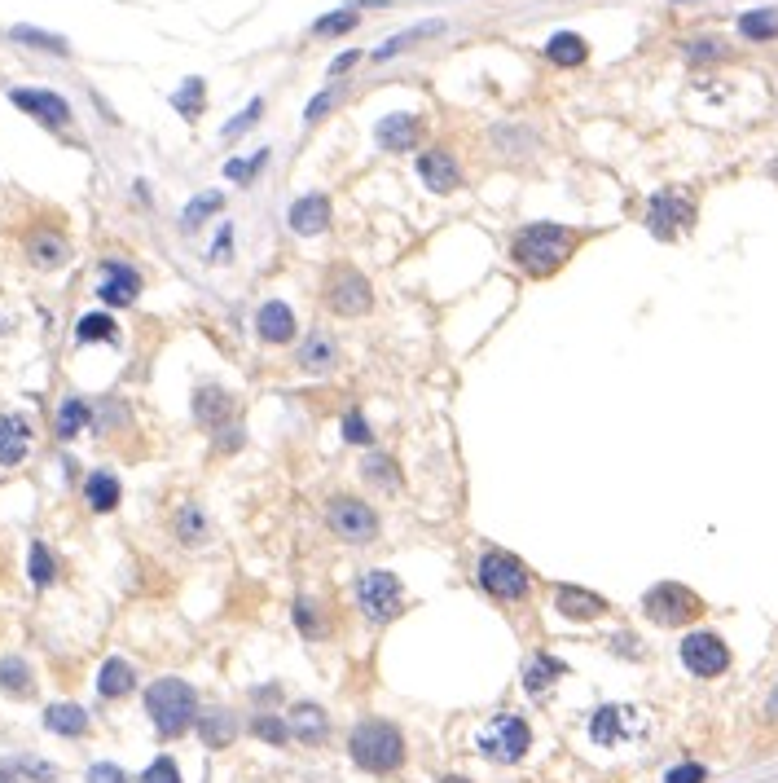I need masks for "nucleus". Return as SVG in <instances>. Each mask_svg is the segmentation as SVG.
Returning a JSON list of instances; mask_svg holds the SVG:
<instances>
[{
  "mask_svg": "<svg viewBox=\"0 0 778 783\" xmlns=\"http://www.w3.org/2000/svg\"><path fill=\"white\" fill-rule=\"evenodd\" d=\"M581 238H585L581 229L554 225V220H532V225H524L510 238V264L519 273H528V278H550L576 256Z\"/></svg>",
  "mask_w": 778,
  "mask_h": 783,
  "instance_id": "nucleus-1",
  "label": "nucleus"
},
{
  "mask_svg": "<svg viewBox=\"0 0 778 783\" xmlns=\"http://www.w3.org/2000/svg\"><path fill=\"white\" fill-rule=\"evenodd\" d=\"M348 753H352V762L361 770H370V775H396V770L405 766V735H400V726L383 722V718H365L352 726Z\"/></svg>",
  "mask_w": 778,
  "mask_h": 783,
  "instance_id": "nucleus-2",
  "label": "nucleus"
},
{
  "mask_svg": "<svg viewBox=\"0 0 778 783\" xmlns=\"http://www.w3.org/2000/svg\"><path fill=\"white\" fill-rule=\"evenodd\" d=\"M146 718L154 722V731L163 740L185 735L198 718V696L185 678H154L146 687Z\"/></svg>",
  "mask_w": 778,
  "mask_h": 783,
  "instance_id": "nucleus-3",
  "label": "nucleus"
},
{
  "mask_svg": "<svg viewBox=\"0 0 778 783\" xmlns=\"http://www.w3.org/2000/svg\"><path fill=\"white\" fill-rule=\"evenodd\" d=\"M532 748V726L519 713H497L475 731V753L493 766H515L524 762Z\"/></svg>",
  "mask_w": 778,
  "mask_h": 783,
  "instance_id": "nucleus-4",
  "label": "nucleus"
},
{
  "mask_svg": "<svg viewBox=\"0 0 778 783\" xmlns=\"http://www.w3.org/2000/svg\"><path fill=\"white\" fill-rule=\"evenodd\" d=\"M642 612H647V621L664 625V630H677V625L699 621L704 599L691 586H682V581H660V586H651L642 594Z\"/></svg>",
  "mask_w": 778,
  "mask_h": 783,
  "instance_id": "nucleus-5",
  "label": "nucleus"
},
{
  "mask_svg": "<svg viewBox=\"0 0 778 783\" xmlns=\"http://www.w3.org/2000/svg\"><path fill=\"white\" fill-rule=\"evenodd\" d=\"M475 581H480V586L493 594V599H502V603H519L528 594L524 559L506 555V550H497V546H488L480 555V564H475Z\"/></svg>",
  "mask_w": 778,
  "mask_h": 783,
  "instance_id": "nucleus-6",
  "label": "nucleus"
},
{
  "mask_svg": "<svg viewBox=\"0 0 778 783\" xmlns=\"http://www.w3.org/2000/svg\"><path fill=\"white\" fill-rule=\"evenodd\" d=\"M647 735V713L633 704H603L589 718V740L598 748H629Z\"/></svg>",
  "mask_w": 778,
  "mask_h": 783,
  "instance_id": "nucleus-7",
  "label": "nucleus"
},
{
  "mask_svg": "<svg viewBox=\"0 0 778 783\" xmlns=\"http://www.w3.org/2000/svg\"><path fill=\"white\" fill-rule=\"evenodd\" d=\"M352 594H357V608L370 616V621H379V625L396 621L400 608H405V590H400L396 572H387V568L361 572L357 586H352Z\"/></svg>",
  "mask_w": 778,
  "mask_h": 783,
  "instance_id": "nucleus-8",
  "label": "nucleus"
},
{
  "mask_svg": "<svg viewBox=\"0 0 778 783\" xmlns=\"http://www.w3.org/2000/svg\"><path fill=\"white\" fill-rule=\"evenodd\" d=\"M326 304H330V313H339V317H365L374 308V291H370V278L357 269H335V273H326Z\"/></svg>",
  "mask_w": 778,
  "mask_h": 783,
  "instance_id": "nucleus-9",
  "label": "nucleus"
},
{
  "mask_svg": "<svg viewBox=\"0 0 778 783\" xmlns=\"http://www.w3.org/2000/svg\"><path fill=\"white\" fill-rule=\"evenodd\" d=\"M326 524H330V533L343 537V542H352V546L374 542V537H379V515H374L361 498H330Z\"/></svg>",
  "mask_w": 778,
  "mask_h": 783,
  "instance_id": "nucleus-10",
  "label": "nucleus"
},
{
  "mask_svg": "<svg viewBox=\"0 0 778 783\" xmlns=\"http://www.w3.org/2000/svg\"><path fill=\"white\" fill-rule=\"evenodd\" d=\"M695 225V203L686 194H677V190H660V194H651V203H647V229L655 238H677L682 229H691Z\"/></svg>",
  "mask_w": 778,
  "mask_h": 783,
  "instance_id": "nucleus-11",
  "label": "nucleus"
},
{
  "mask_svg": "<svg viewBox=\"0 0 778 783\" xmlns=\"http://www.w3.org/2000/svg\"><path fill=\"white\" fill-rule=\"evenodd\" d=\"M677 656H682V665L691 669L695 678H717V674H726V669H730V647L721 643L717 634H708V630L686 634L682 647H677Z\"/></svg>",
  "mask_w": 778,
  "mask_h": 783,
  "instance_id": "nucleus-12",
  "label": "nucleus"
},
{
  "mask_svg": "<svg viewBox=\"0 0 778 783\" xmlns=\"http://www.w3.org/2000/svg\"><path fill=\"white\" fill-rule=\"evenodd\" d=\"M9 102L18 110H27L36 124L44 128H66L71 124V106H66V97L49 93V88H9Z\"/></svg>",
  "mask_w": 778,
  "mask_h": 783,
  "instance_id": "nucleus-13",
  "label": "nucleus"
},
{
  "mask_svg": "<svg viewBox=\"0 0 778 783\" xmlns=\"http://www.w3.org/2000/svg\"><path fill=\"white\" fill-rule=\"evenodd\" d=\"M97 295H102V304L110 308H128L141 300V273L132 269L124 260H106L102 264V282H97Z\"/></svg>",
  "mask_w": 778,
  "mask_h": 783,
  "instance_id": "nucleus-14",
  "label": "nucleus"
},
{
  "mask_svg": "<svg viewBox=\"0 0 778 783\" xmlns=\"http://www.w3.org/2000/svg\"><path fill=\"white\" fill-rule=\"evenodd\" d=\"M374 141H379V150H387V154L418 150V141H422L418 115H405V110H396V115H383L379 128H374Z\"/></svg>",
  "mask_w": 778,
  "mask_h": 783,
  "instance_id": "nucleus-15",
  "label": "nucleus"
},
{
  "mask_svg": "<svg viewBox=\"0 0 778 783\" xmlns=\"http://www.w3.org/2000/svg\"><path fill=\"white\" fill-rule=\"evenodd\" d=\"M418 176H422V185L436 190V194H453L462 185V168H458V159H453L449 150L418 154Z\"/></svg>",
  "mask_w": 778,
  "mask_h": 783,
  "instance_id": "nucleus-16",
  "label": "nucleus"
},
{
  "mask_svg": "<svg viewBox=\"0 0 778 783\" xmlns=\"http://www.w3.org/2000/svg\"><path fill=\"white\" fill-rule=\"evenodd\" d=\"M286 726H291V740L308 744V748H321L330 740V713L317 709V704H295L286 713Z\"/></svg>",
  "mask_w": 778,
  "mask_h": 783,
  "instance_id": "nucleus-17",
  "label": "nucleus"
},
{
  "mask_svg": "<svg viewBox=\"0 0 778 783\" xmlns=\"http://www.w3.org/2000/svg\"><path fill=\"white\" fill-rule=\"evenodd\" d=\"M286 225H291L295 234H304V238L321 234V229L330 225V198H326V194H304V198H295V203L286 207Z\"/></svg>",
  "mask_w": 778,
  "mask_h": 783,
  "instance_id": "nucleus-18",
  "label": "nucleus"
},
{
  "mask_svg": "<svg viewBox=\"0 0 778 783\" xmlns=\"http://www.w3.org/2000/svg\"><path fill=\"white\" fill-rule=\"evenodd\" d=\"M554 608H559V616H568V621H598L607 612V599L585 586H559L554 590Z\"/></svg>",
  "mask_w": 778,
  "mask_h": 783,
  "instance_id": "nucleus-19",
  "label": "nucleus"
},
{
  "mask_svg": "<svg viewBox=\"0 0 778 783\" xmlns=\"http://www.w3.org/2000/svg\"><path fill=\"white\" fill-rule=\"evenodd\" d=\"M295 313H291V304H282V300H269L255 313V335L264 339V344H291L295 339Z\"/></svg>",
  "mask_w": 778,
  "mask_h": 783,
  "instance_id": "nucleus-20",
  "label": "nucleus"
},
{
  "mask_svg": "<svg viewBox=\"0 0 778 783\" xmlns=\"http://www.w3.org/2000/svg\"><path fill=\"white\" fill-rule=\"evenodd\" d=\"M229 414H233V392L216 388V383L198 388V396H194V418L207 427V432H225Z\"/></svg>",
  "mask_w": 778,
  "mask_h": 783,
  "instance_id": "nucleus-21",
  "label": "nucleus"
},
{
  "mask_svg": "<svg viewBox=\"0 0 778 783\" xmlns=\"http://www.w3.org/2000/svg\"><path fill=\"white\" fill-rule=\"evenodd\" d=\"M27 256L36 269H62V264L71 260V242H66L58 229H36V234L27 238Z\"/></svg>",
  "mask_w": 778,
  "mask_h": 783,
  "instance_id": "nucleus-22",
  "label": "nucleus"
},
{
  "mask_svg": "<svg viewBox=\"0 0 778 783\" xmlns=\"http://www.w3.org/2000/svg\"><path fill=\"white\" fill-rule=\"evenodd\" d=\"M27 449H31V427H27V418L5 414V418H0V471H5V467H18V462L27 458Z\"/></svg>",
  "mask_w": 778,
  "mask_h": 783,
  "instance_id": "nucleus-23",
  "label": "nucleus"
},
{
  "mask_svg": "<svg viewBox=\"0 0 778 783\" xmlns=\"http://www.w3.org/2000/svg\"><path fill=\"white\" fill-rule=\"evenodd\" d=\"M137 691V669L128 665L124 656H110L102 665V674H97V696L102 700H124Z\"/></svg>",
  "mask_w": 778,
  "mask_h": 783,
  "instance_id": "nucleus-24",
  "label": "nucleus"
},
{
  "mask_svg": "<svg viewBox=\"0 0 778 783\" xmlns=\"http://www.w3.org/2000/svg\"><path fill=\"white\" fill-rule=\"evenodd\" d=\"M559 678H568V665H563L559 656L541 652V656H532V660H528V669H524V691H528L532 700H541V696H546V691H550Z\"/></svg>",
  "mask_w": 778,
  "mask_h": 783,
  "instance_id": "nucleus-25",
  "label": "nucleus"
},
{
  "mask_svg": "<svg viewBox=\"0 0 778 783\" xmlns=\"http://www.w3.org/2000/svg\"><path fill=\"white\" fill-rule=\"evenodd\" d=\"M335 357H339V348H335V339H330V330H313V335L304 339V348H299L295 361L308 374H330L335 370Z\"/></svg>",
  "mask_w": 778,
  "mask_h": 783,
  "instance_id": "nucleus-26",
  "label": "nucleus"
},
{
  "mask_svg": "<svg viewBox=\"0 0 778 783\" xmlns=\"http://www.w3.org/2000/svg\"><path fill=\"white\" fill-rule=\"evenodd\" d=\"M194 726H198V740H203L207 748H229L233 740H238V722H233V713H225V709L198 713Z\"/></svg>",
  "mask_w": 778,
  "mask_h": 783,
  "instance_id": "nucleus-27",
  "label": "nucleus"
},
{
  "mask_svg": "<svg viewBox=\"0 0 778 783\" xmlns=\"http://www.w3.org/2000/svg\"><path fill=\"white\" fill-rule=\"evenodd\" d=\"M172 537H176V542H181V546H203L207 537H211L203 506H198V502H185L181 511L172 515Z\"/></svg>",
  "mask_w": 778,
  "mask_h": 783,
  "instance_id": "nucleus-28",
  "label": "nucleus"
},
{
  "mask_svg": "<svg viewBox=\"0 0 778 783\" xmlns=\"http://www.w3.org/2000/svg\"><path fill=\"white\" fill-rule=\"evenodd\" d=\"M44 731L80 740V735H88V713L80 704H49V709H44Z\"/></svg>",
  "mask_w": 778,
  "mask_h": 783,
  "instance_id": "nucleus-29",
  "label": "nucleus"
},
{
  "mask_svg": "<svg viewBox=\"0 0 778 783\" xmlns=\"http://www.w3.org/2000/svg\"><path fill=\"white\" fill-rule=\"evenodd\" d=\"M75 344H119V322L110 313H84L75 322Z\"/></svg>",
  "mask_w": 778,
  "mask_h": 783,
  "instance_id": "nucleus-30",
  "label": "nucleus"
},
{
  "mask_svg": "<svg viewBox=\"0 0 778 783\" xmlns=\"http://www.w3.org/2000/svg\"><path fill=\"white\" fill-rule=\"evenodd\" d=\"M84 502H88V511H97V515L115 511L119 506V480L110 476V471H93V476L84 480Z\"/></svg>",
  "mask_w": 778,
  "mask_h": 783,
  "instance_id": "nucleus-31",
  "label": "nucleus"
},
{
  "mask_svg": "<svg viewBox=\"0 0 778 783\" xmlns=\"http://www.w3.org/2000/svg\"><path fill=\"white\" fill-rule=\"evenodd\" d=\"M546 58L554 66H581L589 58V44H585V36H576V31H554L546 40Z\"/></svg>",
  "mask_w": 778,
  "mask_h": 783,
  "instance_id": "nucleus-32",
  "label": "nucleus"
},
{
  "mask_svg": "<svg viewBox=\"0 0 778 783\" xmlns=\"http://www.w3.org/2000/svg\"><path fill=\"white\" fill-rule=\"evenodd\" d=\"M0 691L14 700H27L36 691V678H31V665L22 656H5L0 660Z\"/></svg>",
  "mask_w": 778,
  "mask_h": 783,
  "instance_id": "nucleus-33",
  "label": "nucleus"
},
{
  "mask_svg": "<svg viewBox=\"0 0 778 783\" xmlns=\"http://www.w3.org/2000/svg\"><path fill=\"white\" fill-rule=\"evenodd\" d=\"M440 31H444V22H418V27H409V31H400V36H392L383 49H374V62L396 58V53L414 49V40H431V36H440Z\"/></svg>",
  "mask_w": 778,
  "mask_h": 783,
  "instance_id": "nucleus-34",
  "label": "nucleus"
},
{
  "mask_svg": "<svg viewBox=\"0 0 778 783\" xmlns=\"http://www.w3.org/2000/svg\"><path fill=\"white\" fill-rule=\"evenodd\" d=\"M88 423H93V410H88L80 396H66V401L58 405V436L62 440H75Z\"/></svg>",
  "mask_w": 778,
  "mask_h": 783,
  "instance_id": "nucleus-35",
  "label": "nucleus"
},
{
  "mask_svg": "<svg viewBox=\"0 0 778 783\" xmlns=\"http://www.w3.org/2000/svg\"><path fill=\"white\" fill-rule=\"evenodd\" d=\"M739 36L743 40H774L778 36V9H748L739 18Z\"/></svg>",
  "mask_w": 778,
  "mask_h": 783,
  "instance_id": "nucleus-36",
  "label": "nucleus"
},
{
  "mask_svg": "<svg viewBox=\"0 0 778 783\" xmlns=\"http://www.w3.org/2000/svg\"><path fill=\"white\" fill-rule=\"evenodd\" d=\"M172 106H176V115L198 119V115H203V106H207V84L198 80V75H190V80L172 93Z\"/></svg>",
  "mask_w": 778,
  "mask_h": 783,
  "instance_id": "nucleus-37",
  "label": "nucleus"
},
{
  "mask_svg": "<svg viewBox=\"0 0 778 783\" xmlns=\"http://www.w3.org/2000/svg\"><path fill=\"white\" fill-rule=\"evenodd\" d=\"M251 735H255V740H264V744H273V748L291 744V726H286V718H277V713H255Z\"/></svg>",
  "mask_w": 778,
  "mask_h": 783,
  "instance_id": "nucleus-38",
  "label": "nucleus"
},
{
  "mask_svg": "<svg viewBox=\"0 0 778 783\" xmlns=\"http://www.w3.org/2000/svg\"><path fill=\"white\" fill-rule=\"evenodd\" d=\"M220 207H225V194H220V190H207V194H198L194 203L181 212V229H198L207 216H216Z\"/></svg>",
  "mask_w": 778,
  "mask_h": 783,
  "instance_id": "nucleus-39",
  "label": "nucleus"
},
{
  "mask_svg": "<svg viewBox=\"0 0 778 783\" xmlns=\"http://www.w3.org/2000/svg\"><path fill=\"white\" fill-rule=\"evenodd\" d=\"M27 572H31V581H36V586H53V581H58V559L49 555V546H44V542H31Z\"/></svg>",
  "mask_w": 778,
  "mask_h": 783,
  "instance_id": "nucleus-40",
  "label": "nucleus"
},
{
  "mask_svg": "<svg viewBox=\"0 0 778 783\" xmlns=\"http://www.w3.org/2000/svg\"><path fill=\"white\" fill-rule=\"evenodd\" d=\"M14 40L31 44V49H44V53H58V58L71 53V44H66L62 36H49V31H36V27H14Z\"/></svg>",
  "mask_w": 778,
  "mask_h": 783,
  "instance_id": "nucleus-41",
  "label": "nucleus"
},
{
  "mask_svg": "<svg viewBox=\"0 0 778 783\" xmlns=\"http://www.w3.org/2000/svg\"><path fill=\"white\" fill-rule=\"evenodd\" d=\"M357 9H361V5H348V9H339V14L317 18V22H313V36H343V31H352V27L361 22Z\"/></svg>",
  "mask_w": 778,
  "mask_h": 783,
  "instance_id": "nucleus-42",
  "label": "nucleus"
},
{
  "mask_svg": "<svg viewBox=\"0 0 778 783\" xmlns=\"http://www.w3.org/2000/svg\"><path fill=\"white\" fill-rule=\"evenodd\" d=\"M260 115H264V97H251V102L242 106V115H238V119H229V124L220 128V137H225V141L242 137V132H247L251 124H260Z\"/></svg>",
  "mask_w": 778,
  "mask_h": 783,
  "instance_id": "nucleus-43",
  "label": "nucleus"
},
{
  "mask_svg": "<svg viewBox=\"0 0 778 783\" xmlns=\"http://www.w3.org/2000/svg\"><path fill=\"white\" fill-rule=\"evenodd\" d=\"M264 163H269V150H255L251 159H229L225 163V176H229V181H238V185H247L251 176L264 168Z\"/></svg>",
  "mask_w": 778,
  "mask_h": 783,
  "instance_id": "nucleus-44",
  "label": "nucleus"
},
{
  "mask_svg": "<svg viewBox=\"0 0 778 783\" xmlns=\"http://www.w3.org/2000/svg\"><path fill=\"white\" fill-rule=\"evenodd\" d=\"M137 783H185V779H181V766H176L172 757H154V762L141 770Z\"/></svg>",
  "mask_w": 778,
  "mask_h": 783,
  "instance_id": "nucleus-45",
  "label": "nucleus"
},
{
  "mask_svg": "<svg viewBox=\"0 0 778 783\" xmlns=\"http://www.w3.org/2000/svg\"><path fill=\"white\" fill-rule=\"evenodd\" d=\"M14 775H27V779H36V783H58V766L40 762V757H18Z\"/></svg>",
  "mask_w": 778,
  "mask_h": 783,
  "instance_id": "nucleus-46",
  "label": "nucleus"
},
{
  "mask_svg": "<svg viewBox=\"0 0 778 783\" xmlns=\"http://www.w3.org/2000/svg\"><path fill=\"white\" fill-rule=\"evenodd\" d=\"M295 625L304 630L308 638H321V621H317V603H308V599H299L295 603Z\"/></svg>",
  "mask_w": 778,
  "mask_h": 783,
  "instance_id": "nucleus-47",
  "label": "nucleus"
},
{
  "mask_svg": "<svg viewBox=\"0 0 778 783\" xmlns=\"http://www.w3.org/2000/svg\"><path fill=\"white\" fill-rule=\"evenodd\" d=\"M686 58H695V62H708V58H726V49H721V40L713 36H699L686 44Z\"/></svg>",
  "mask_w": 778,
  "mask_h": 783,
  "instance_id": "nucleus-48",
  "label": "nucleus"
},
{
  "mask_svg": "<svg viewBox=\"0 0 778 783\" xmlns=\"http://www.w3.org/2000/svg\"><path fill=\"white\" fill-rule=\"evenodd\" d=\"M343 436H348L352 445H370V423L361 418V410H348V418H343Z\"/></svg>",
  "mask_w": 778,
  "mask_h": 783,
  "instance_id": "nucleus-49",
  "label": "nucleus"
},
{
  "mask_svg": "<svg viewBox=\"0 0 778 783\" xmlns=\"http://www.w3.org/2000/svg\"><path fill=\"white\" fill-rule=\"evenodd\" d=\"M84 783H128V775L115 762H97V766H88Z\"/></svg>",
  "mask_w": 778,
  "mask_h": 783,
  "instance_id": "nucleus-50",
  "label": "nucleus"
},
{
  "mask_svg": "<svg viewBox=\"0 0 778 783\" xmlns=\"http://www.w3.org/2000/svg\"><path fill=\"white\" fill-rule=\"evenodd\" d=\"M335 102H339V88H326V93H317L313 102H308V110H304V119L308 124H317L321 115H326V110H335Z\"/></svg>",
  "mask_w": 778,
  "mask_h": 783,
  "instance_id": "nucleus-51",
  "label": "nucleus"
},
{
  "mask_svg": "<svg viewBox=\"0 0 778 783\" xmlns=\"http://www.w3.org/2000/svg\"><path fill=\"white\" fill-rule=\"evenodd\" d=\"M708 779V770L699 766V762H686V766H673L669 775H664V783H704Z\"/></svg>",
  "mask_w": 778,
  "mask_h": 783,
  "instance_id": "nucleus-52",
  "label": "nucleus"
},
{
  "mask_svg": "<svg viewBox=\"0 0 778 783\" xmlns=\"http://www.w3.org/2000/svg\"><path fill=\"white\" fill-rule=\"evenodd\" d=\"M229 256H233V225L220 229L216 242H211V251H207V260H211V264H225Z\"/></svg>",
  "mask_w": 778,
  "mask_h": 783,
  "instance_id": "nucleus-53",
  "label": "nucleus"
},
{
  "mask_svg": "<svg viewBox=\"0 0 778 783\" xmlns=\"http://www.w3.org/2000/svg\"><path fill=\"white\" fill-rule=\"evenodd\" d=\"M365 476H370V480H379V484H396L392 458H370V462H365Z\"/></svg>",
  "mask_w": 778,
  "mask_h": 783,
  "instance_id": "nucleus-54",
  "label": "nucleus"
},
{
  "mask_svg": "<svg viewBox=\"0 0 778 783\" xmlns=\"http://www.w3.org/2000/svg\"><path fill=\"white\" fill-rule=\"evenodd\" d=\"M357 62H361V53H357V49L339 53V58L330 62V80H339V75H348V71H352V66H357Z\"/></svg>",
  "mask_w": 778,
  "mask_h": 783,
  "instance_id": "nucleus-55",
  "label": "nucleus"
},
{
  "mask_svg": "<svg viewBox=\"0 0 778 783\" xmlns=\"http://www.w3.org/2000/svg\"><path fill=\"white\" fill-rule=\"evenodd\" d=\"M0 783H18V775H14V766H0Z\"/></svg>",
  "mask_w": 778,
  "mask_h": 783,
  "instance_id": "nucleus-56",
  "label": "nucleus"
},
{
  "mask_svg": "<svg viewBox=\"0 0 778 783\" xmlns=\"http://www.w3.org/2000/svg\"><path fill=\"white\" fill-rule=\"evenodd\" d=\"M440 783H471V779H462V775H444Z\"/></svg>",
  "mask_w": 778,
  "mask_h": 783,
  "instance_id": "nucleus-57",
  "label": "nucleus"
},
{
  "mask_svg": "<svg viewBox=\"0 0 778 783\" xmlns=\"http://www.w3.org/2000/svg\"><path fill=\"white\" fill-rule=\"evenodd\" d=\"M770 713H778V691H774V700H770Z\"/></svg>",
  "mask_w": 778,
  "mask_h": 783,
  "instance_id": "nucleus-58",
  "label": "nucleus"
},
{
  "mask_svg": "<svg viewBox=\"0 0 778 783\" xmlns=\"http://www.w3.org/2000/svg\"><path fill=\"white\" fill-rule=\"evenodd\" d=\"M774 176H778V168H774Z\"/></svg>",
  "mask_w": 778,
  "mask_h": 783,
  "instance_id": "nucleus-59",
  "label": "nucleus"
}]
</instances>
